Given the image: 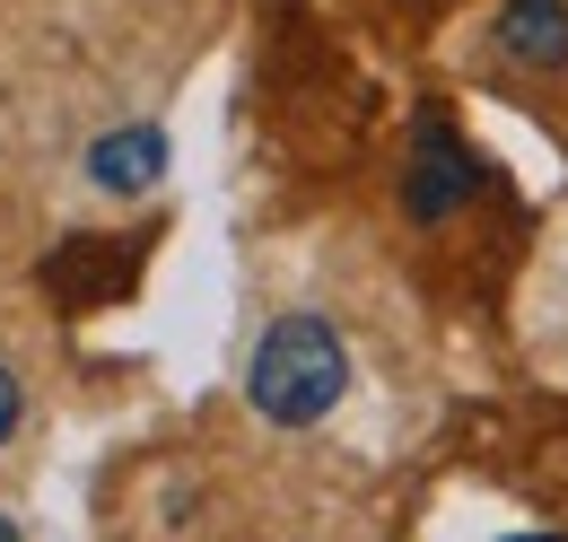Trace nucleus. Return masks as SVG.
<instances>
[{"label": "nucleus", "instance_id": "nucleus-1", "mask_svg": "<svg viewBox=\"0 0 568 542\" xmlns=\"http://www.w3.org/2000/svg\"><path fill=\"white\" fill-rule=\"evenodd\" d=\"M351 394V341L333 315H272L245 359V403L272 429H315Z\"/></svg>", "mask_w": 568, "mask_h": 542}, {"label": "nucleus", "instance_id": "nucleus-2", "mask_svg": "<svg viewBox=\"0 0 568 542\" xmlns=\"http://www.w3.org/2000/svg\"><path fill=\"white\" fill-rule=\"evenodd\" d=\"M473 149L455 140V123L446 114H420V132H412V158H403V210L420 219V228H437V219H455V210L473 202Z\"/></svg>", "mask_w": 568, "mask_h": 542}, {"label": "nucleus", "instance_id": "nucleus-3", "mask_svg": "<svg viewBox=\"0 0 568 542\" xmlns=\"http://www.w3.org/2000/svg\"><path fill=\"white\" fill-rule=\"evenodd\" d=\"M166 123H114V132H97L88 140V184L105 193V202H141V193H158L166 184Z\"/></svg>", "mask_w": 568, "mask_h": 542}, {"label": "nucleus", "instance_id": "nucleus-4", "mask_svg": "<svg viewBox=\"0 0 568 542\" xmlns=\"http://www.w3.org/2000/svg\"><path fill=\"white\" fill-rule=\"evenodd\" d=\"M490 36L516 70H560L568 62V0H507Z\"/></svg>", "mask_w": 568, "mask_h": 542}, {"label": "nucleus", "instance_id": "nucleus-5", "mask_svg": "<svg viewBox=\"0 0 568 542\" xmlns=\"http://www.w3.org/2000/svg\"><path fill=\"white\" fill-rule=\"evenodd\" d=\"M18 429H27V385H18V368L0 359V446H9Z\"/></svg>", "mask_w": 568, "mask_h": 542}, {"label": "nucleus", "instance_id": "nucleus-6", "mask_svg": "<svg viewBox=\"0 0 568 542\" xmlns=\"http://www.w3.org/2000/svg\"><path fill=\"white\" fill-rule=\"evenodd\" d=\"M9 534H27V516H9V508H0V542H9Z\"/></svg>", "mask_w": 568, "mask_h": 542}]
</instances>
